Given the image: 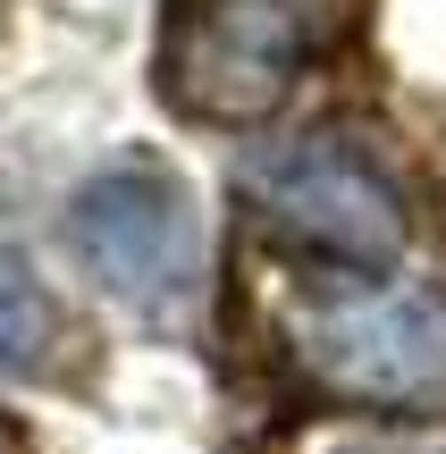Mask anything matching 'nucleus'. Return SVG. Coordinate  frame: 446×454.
I'll use <instances>...</instances> for the list:
<instances>
[{
    "label": "nucleus",
    "mask_w": 446,
    "mask_h": 454,
    "mask_svg": "<svg viewBox=\"0 0 446 454\" xmlns=\"http://www.w3.org/2000/svg\"><path fill=\"white\" fill-rule=\"evenodd\" d=\"M320 43L329 0H160L152 76L194 127H262L312 76Z\"/></svg>",
    "instance_id": "obj_2"
},
{
    "label": "nucleus",
    "mask_w": 446,
    "mask_h": 454,
    "mask_svg": "<svg viewBox=\"0 0 446 454\" xmlns=\"http://www.w3.org/2000/svg\"><path fill=\"white\" fill-rule=\"evenodd\" d=\"M278 362L346 412H446V286L387 270H278Z\"/></svg>",
    "instance_id": "obj_1"
},
{
    "label": "nucleus",
    "mask_w": 446,
    "mask_h": 454,
    "mask_svg": "<svg viewBox=\"0 0 446 454\" xmlns=\"http://www.w3.org/2000/svg\"><path fill=\"white\" fill-rule=\"evenodd\" d=\"M286 454H446V421H413V412H387V421H303Z\"/></svg>",
    "instance_id": "obj_6"
},
{
    "label": "nucleus",
    "mask_w": 446,
    "mask_h": 454,
    "mask_svg": "<svg viewBox=\"0 0 446 454\" xmlns=\"http://www.w3.org/2000/svg\"><path fill=\"white\" fill-rule=\"evenodd\" d=\"M67 345V320L51 303V286L34 278L26 253L0 244V379H43Z\"/></svg>",
    "instance_id": "obj_5"
},
{
    "label": "nucleus",
    "mask_w": 446,
    "mask_h": 454,
    "mask_svg": "<svg viewBox=\"0 0 446 454\" xmlns=\"http://www.w3.org/2000/svg\"><path fill=\"white\" fill-rule=\"evenodd\" d=\"M76 261L135 303L144 320H177L202 294L211 244H202V211L185 194V177H168L160 160H118L76 194Z\"/></svg>",
    "instance_id": "obj_4"
},
{
    "label": "nucleus",
    "mask_w": 446,
    "mask_h": 454,
    "mask_svg": "<svg viewBox=\"0 0 446 454\" xmlns=\"http://www.w3.org/2000/svg\"><path fill=\"white\" fill-rule=\"evenodd\" d=\"M245 211L262 227V244H278V261H295V270H396L413 244L404 185L379 168L371 144L337 127L253 152Z\"/></svg>",
    "instance_id": "obj_3"
}]
</instances>
